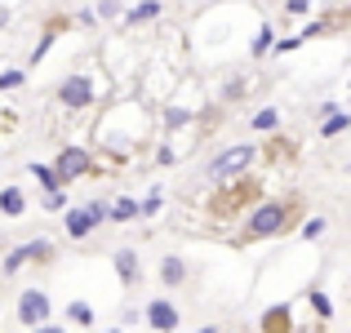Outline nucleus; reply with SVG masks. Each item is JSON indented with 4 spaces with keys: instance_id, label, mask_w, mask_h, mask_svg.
Masks as SVG:
<instances>
[{
    "instance_id": "obj_10",
    "label": "nucleus",
    "mask_w": 351,
    "mask_h": 333,
    "mask_svg": "<svg viewBox=\"0 0 351 333\" xmlns=\"http://www.w3.org/2000/svg\"><path fill=\"white\" fill-rule=\"evenodd\" d=\"M0 209H5L9 218H18V214H23V209H27L23 191H18V187H5V191H0Z\"/></svg>"
},
{
    "instance_id": "obj_14",
    "label": "nucleus",
    "mask_w": 351,
    "mask_h": 333,
    "mask_svg": "<svg viewBox=\"0 0 351 333\" xmlns=\"http://www.w3.org/2000/svg\"><path fill=\"white\" fill-rule=\"evenodd\" d=\"M276 125H280V111H271V107H263L254 116V129H258V134H267V129H276Z\"/></svg>"
},
{
    "instance_id": "obj_16",
    "label": "nucleus",
    "mask_w": 351,
    "mask_h": 333,
    "mask_svg": "<svg viewBox=\"0 0 351 333\" xmlns=\"http://www.w3.org/2000/svg\"><path fill=\"white\" fill-rule=\"evenodd\" d=\"M134 214H138V205H134V200H116V205L107 209V218H116V222H125V218H134Z\"/></svg>"
},
{
    "instance_id": "obj_6",
    "label": "nucleus",
    "mask_w": 351,
    "mask_h": 333,
    "mask_svg": "<svg viewBox=\"0 0 351 333\" xmlns=\"http://www.w3.org/2000/svg\"><path fill=\"white\" fill-rule=\"evenodd\" d=\"M18 320H23V325H45V320H49V298H45L40 289H27L23 298H18Z\"/></svg>"
},
{
    "instance_id": "obj_19",
    "label": "nucleus",
    "mask_w": 351,
    "mask_h": 333,
    "mask_svg": "<svg viewBox=\"0 0 351 333\" xmlns=\"http://www.w3.org/2000/svg\"><path fill=\"white\" fill-rule=\"evenodd\" d=\"M32 173L45 182V187H58V178H53V169H49V164H32Z\"/></svg>"
},
{
    "instance_id": "obj_13",
    "label": "nucleus",
    "mask_w": 351,
    "mask_h": 333,
    "mask_svg": "<svg viewBox=\"0 0 351 333\" xmlns=\"http://www.w3.org/2000/svg\"><path fill=\"white\" fill-rule=\"evenodd\" d=\"M351 125V116H347V111H329V120H325V138H334V134H343V129Z\"/></svg>"
},
{
    "instance_id": "obj_18",
    "label": "nucleus",
    "mask_w": 351,
    "mask_h": 333,
    "mask_svg": "<svg viewBox=\"0 0 351 333\" xmlns=\"http://www.w3.org/2000/svg\"><path fill=\"white\" fill-rule=\"evenodd\" d=\"M67 316L76 320V325H89V320H94V311H89L85 302H76V307H67Z\"/></svg>"
},
{
    "instance_id": "obj_4",
    "label": "nucleus",
    "mask_w": 351,
    "mask_h": 333,
    "mask_svg": "<svg viewBox=\"0 0 351 333\" xmlns=\"http://www.w3.org/2000/svg\"><path fill=\"white\" fill-rule=\"evenodd\" d=\"M94 169V156L85 151V147H62L58 151V164H53V178H58V187H67L71 178H80V173Z\"/></svg>"
},
{
    "instance_id": "obj_17",
    "label": "nucleus",
    "mask_w": 351,
    "mask_h": 333,
    "mask_svg": "<svg viewBox=\"0 0 351 333\" xmlns=\"http://www.w3.org/2000/svg\"><path fill=\"white\" fill-rule=\"evenodd\" d=\"M263 325H267V329H285V325H289V311H285V307L267 311V320H263Z\"/></svg>"
},
{
    "instance_id": "obj_9",
    "label": "nucleus",
    "mask_w": 351,
    "mask_h": 333,
    "mask_svg": "<svg viewBox=\"0 0 351 333\" xmlns=\"http://www.w3.org/2000/svg\"><path fill=\"white\" fill-rule=\"evenodd\" d=\"M116 271H120L125 284L138 280V254H134V249H120V254H116Z\"/></svg>"
},
{
    "instance_id": "obj_7",
    "label": "nucleus",
    "mask_w": 351,
    "mask_h": 333,
    "mask_svg": "<svg viewBox=\"0 0 351 333\" xmlns=\"http://www.w3.org/2000/svg\"><path fill=\"white\" fill-rule=\"evenodd\" d=\"M147 325L152 329H178V311H173L169 302H152V307H147Z\"/></svg>"
},
{
    "instance_id": "obj_11",
    "label": "nucleus",
    "mask_w": 351,
    "mask_h": 333,
    "mask_svg": "<svg viewBox=\"0 0 351 333\" xmlns=\"http://www.w3.org/2000/svg\"><path fill=\"white\" fill-rule=\"evenodd\" d=\"M160 280H165V284H182V280H187V267H182V258H165Z\"/></svg>"
},
{
    "instance_id": "obj_12",
    "label": "nucleus",
    "mask_w": 351,
    "mask_h": 333,
    "mask_svg": "<svg viewBox=\"0 0 351 333\" xmlns=\"http://www.w3.org/2000/svg\"><path fill=\"white\" fill-rule=\"evenodd\" d=\"M156 14H160V5H156V0H143V5H138V9H129V23H152V18Z\"/></svg>"
},
{
    "instance_id": "obj_27",
    "label": "nucleus",
    "mask_w": 351,
    "mask_h": 333,
    "mask_svg": "<svg viewBox=\"0 0 351 333\" xmlns=\"http://www.w3.org/2000/svg\"><path fill=\"white\" fill-rule=\"evenodd\" d=\"M245 89H249L245 80H232V85H227V98H240V94H245Z\"/></svg>"
},
{
    "instance_id": "obj_22",
    "label": "nucleus",
    "mask_w": 351,
    "mask_h": 333,
    "mask_svg": "<svg viewBox=\"0 0 351 333\" xmlns=\"http://www.w3.org/2000/svg\"><path fill=\"white\" fill-rule=\"evenodd\" d=\"M89 218H94V227H103V222H107V205H103V200L89 205Z\"/></svg>"
},
{
    "instance_id": "obj_2",
    "label": "nucleus",
    "mask_w": 351,
    "mask_h": 333,
    "mask_svg": "<svg viewBox=\"0 0 351 333\" xmlns=\"http://www.w3.org/2000/svg\"><path fill=\"white\" fill-rule=\"evenodd\" d=\"M258 191H263V182H258V178H249V173H232V182H227L223 191L209 196V214H214V218H236L245 205H254V200H258Z\"/></svg>"
},
{
    "instance_id": "obj_20",
    "label": "nucleus",
    "mask_w": 351,
    "mask_h": 333,
    "mask_svg": "<svg viewBox=\"0 0 351 333\" xmlns=\"http://www.w3.org/2000/svg\"><path fill=\"white\" fill-rule=\"evenodd\" d=\"M23 262H27V249H14V254L5 258V271H18V267H23Z\"/></svg>"
},
{
    "instance_id": "obj_24",
    "label": "nucleus",
    "mask_w": 351,
    "mask_h": 333,
    "mask_svg": "<svg viewBox=\"0 0 351 333\" xmlns=\"http://www.w3.org/2000/svg\"><path fill=\"white\" fill-rule=\"evenodd\" d=\"M320 231H325V218H311V222H307V227H302V236H307V240H316V236H320Z\"/></svg>"
},
{
    "instance_id": "obj_15",
    "label": "nucleus",
    "mask_w": 351,
    "mask_h": 333,
    "mask_svg": "<svg viewBox=\"0 0 351 333\" xmlns=\"http://www.w3.org/2000/svg\"><path fill=\"white\" fill-rule=\"evenodd\" d=\"M27 258H36V262H49L53 258V245H45V240H32V245H23Z\"/></svg>"
},
{
    "instance_id": "obj_26",
    "label": "nucleus",
    "mask_w": 351,
    "mask_h": 333,
    "mask_svg": "<svg viewBox=\"0 0 351 333\" xmlns=\"http://www.w3.org/2000/svg\"><path fill=\"white\" fill-rule=\"evenodd\" d=\"M311 307H316V311H320V316H325V320H329V302H325V293H311Z\"/></svg>"
},
{
    "instance_id": "obj_3",
    "label": "nucleus",
    "mask_w": 351,
    "mask_h": 333,
    "mask_svg": "<svg viewBox=\"0 0 351 333\" xmlns=\"http://www.w3.org/2000/svg\"><path fill=\"white\" fill-rule=\"evenodd\" d=\"M254 160H258V147H249V143L227 147L223 156H214V160H209V182H223V178H232V173H245Z\"/></svg>"
},
{
    "instance_id": "obj_29",
    "label": "nucleus",
    "mask_w": 351,
    "mask_h": 333,
    "mask_svg": "<svg viewBox=\"0 0 351 333\" xmlns=\"http://www.w3.org/2000/svg\"><path fill=\"white\" fill-rule=\"evenodd\" d=\"M0 120H5V116H0Z\"/></svg>"
},
{
    "instance_id": "obj_21",
    "label": "nucleus",
    "mask_w": 351,
    "mask_h": 333,
    "mask_svg": "<svg viewBox=\"0 0 351 333\" xmlns=\"http://www.w3.org/2000/svg\"><path fill=\"white\" fill-rule=\"evenodd\" d=\"M67 200H62V187H49V196H45V209H62Z\"/></svg>"
},
{
    "instance_id": "obj_5",
    "label": "nucleus",
    "mask_w": 351,
    "mask_h": 333,
    "mask_svg": "<svg viewBox=\"0 0 351 333\" xmlns=\"http://www.w3.org/2000/svg\"><path fill=\"white\" fill-rule=\"evenodd\" d=\"M58 98H62V107H71V111L89 107V103H94V80H89V76H67L62 89H58Z\"/></svg>"
},
{
    "instance_id": "obj_1",
    "label": "nucleus",
    "mask_w": 351,
    "mask_h": 333,
    "mask_svg": "<svg viewBox=\"0 0 351 333\" xmlns=\"http://www.w3.org/2000/svg\"><path fill=\"white\" fill-rule=\"evenodd\" d=\"M258 205V200H254ZM302 218V200L289 196V200H267V205H258L254 214L245 218V231H240V240H267V236H285V231L293 227V222Z\"/></svg>"
},
{
    "instance_id": "obj_8",
    "label": "nucleus",
    "mask_w": 351,
    "mask_h": 333,
    "mask_svg": "<svg viewBox=\"0 0 351 333\" xmlns=\"http://www.w3.org/2000/svg\"><path fill=\"white\" fill-rule=\"evenodd\" d=\"M89 231H94V218H89V209H67V236H71V240H85Z\"/></svg>"
},
{
    "instance_id": "obj_28",
    "label": "nucleus",
    "mask_w": 351,
    "mask_h": 333,
    "mask_svg": "<svg viewBox=\"0 0 351 333\" xmlns=\"http://www.w3.org/2000/svg\"><path fill=\"white\" fill-rule=\"evenodd\" d=\"M311 5V0H289V5H285V9H289V14H302V9H307Z\"/></svg>"
},
{
    "instance_id": "obj_23",
    "label": "nucleus",
    "mask_w": 351,
    "mask_h": 333,
    "mask_svg": "<svg viewBox=\"0 0 351 333\" xmlns=\"http://www.w3.org/2000/svg\"><path fill=\"white\" fill-rule=\"evenodd\" d=\"M23 85V71H5V76H0V89H18Z\"/></svg>"
},
{
    "instance_id": "obj_25",
    "label": "nucleus",
    "mask_w": 351,
    "mask_h": 333,
    "mask_svg": "<svg viewBox=\"0 0 351 333\" xmlns=\"http://www.w3.org/2000/svg\"><path fill=\"white\" fill-rule=\"evenodd\" d=\"M267 45H271V32H258V40H254V58H263Z\"/></svg>"
}]
</instances>
